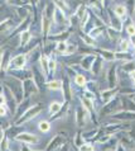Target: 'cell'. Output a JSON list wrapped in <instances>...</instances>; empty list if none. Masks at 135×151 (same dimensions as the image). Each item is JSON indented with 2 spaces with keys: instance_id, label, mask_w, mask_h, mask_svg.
<instances>
[{
  "instance_id": "1",
  "label": "cell",
  "mask_w": 135,
  "mask_h": 151,
  "mask_svg": "<svg viewBox=\"0 0 135 151\" xmlns=\"http://www.w3.org/2000/svg\"><path fill=\"white\" fill-rule=\"evenodd\" d=\"M42 111H43V104H42V103L32 104V106L29 107L28 109L19 117V118L14 119V126H18V127H20V126H23L25 123L31 122V121H33L36 117H38V116L41 114Z\"/></svg>"
},
{
  "instance_id": "2",
  "label": "cell",
  "mask_w": 135,
  "mask_h": 151,
  "mask_svg": "<svg viewBox=\"0 0 135 151\" xmlns=\"http://www.w3.org/2000/svg\"><path fill=\"white\" fill-rule=\"evenodd\" d=\"M106 84L107 88L119 86V64L117 61L111 62L110 68L106 69Z\"/></svg>"
},
{
  "instance_id": "3",
  "label": "cell",
  "mask_w": 135,
  "mask_h": 151,
  "mask_svg": "<svg viewBox=\"0 0 135 151\" xmlns=\"http://www.w3.org/2000/svg\"><path fill=\"white\" fill-rule=\"evenodd\" d=\"M75 121H76V126L80 129H85L87 127V124L91 122L90 119V113H88L81 104L77 106L75 111Z\"/></svg>"
},
{
  "instance_id": "4",
  "label": "cell",
  "mask_w": 135,
  "mask_h": 151,
  "mask_svg": "<svg viewBox=\"0 0 135 151\" xmlns=\"http://www.w3.org/2000/svg\"><path fill=\"white\" fill-rule=\"evenodd\" d=\"M119 107H121V102H120V95H117L116 98H114L109 103L104 104V106L100 108V111L97 112V114H99V117H105V116L110 117L115 112L120 111Z\"/></svg>"
},
{
  "instance_id": "5",
  "label": "cell",
  "mask_w": 135,
  "mask_h": 151,
  "mask_svg": "<svg viewBox=\"0 0 135 151\" xmlns=\"http://www.w3.org/2000/svg\"><path fill=\"white\" fill-rule=\"evenodd\" d=\"M32 79L34 80L36 85L38 86V90L42 91L45 88V81H47V78H45V75L42 73V70L39 69V65L36 64L32 66Z\"/></svg>"
},
{
  "instance_id": "6",
  "label": "cell",
  "mask_w": 135,
  "mask_h": 151,
  "mask_svg": "<svg viewBox=\"0 0 135 151\" xmlns=\"http://www.w3.org/2000/svg\"><path fill=\"white\" fill-rule=\"evenodd\" d=\"M10 51L9 50H4L3 51V55L1 58H0V81H4L5 78L8 76V70H9V66H10Z\"/></svg>"
},
{
  "instance_id": "7",
  "label": "cell",
  "mask_w": 135,
  "mask_h": 151,
  "mask_svg": "<svg viewBox=\"0 0 135 151\" xmlns=\"http://www.w3.org/2000/svg\"><path fill=\"white\" fill-rule=\"evenodd\" d=\"M14 140L18 142H22V144H25V145H29V146H36L39 142V137L31 132H20L14 136Z\"/></svg>"
},
{
  "instance_id": "8",
  "label": "cell",
  "mask_w": 135,
  "mask_h": 151,
  "mask_svg": "<svg viewBox=\"0 0 135 151\" xmlns=\"http://www.w3.org/2000/svg\"><path fill=\"white\" fill-rule=\"evenodd\" d=\"M62 95H63V100L66 102H72L73 99V91H72V86H71V79L68 78V75L63 74L62 76Z\"/></svg>"
},
{
  "instance_id": "9",
  "label": "cell",
  "mask_w": 135,
  "mask_h": 151,
  "mask_svg": "<svg viewBox=\"0 0 135 151\" xmlns=\"http://www.w3.org/2000/svg\"><path fill=\"white\" fill-rule=\"evenodd\" d=\"M42 55H43V47H42V42H39L36 47H33L29 50V52L27 53V61L29 65H36L39 62Z\"/></svg>"
},
{
  "instance_id": "10",
  "label": "cell",
  "mask_w": 135,
  "mask_h": 151,
  "mask_svg": "<svg viewBox=\"0 0 135 151\" xmlns=\"http://www.w3.org/2000/svg\"><path fill=\"white\" fill-rule=\"evenodd\" d=\"M22 88H23L24 99H29V98H32V95H36V94L39 93L38 86L36 85V83H34V80H33L32 78L22 81Z\"/></svg>"
},
{
  "instance_id": "11",
  "label": "cell",
  "mask_w": 135,
  "mask_h": 151,
  "mask_svg": "<svg viewBox=\"0 0 135 151\" xmlns=\"http://www.w3.org/2000/svg\"><path fill=\"white\" fill-rule=\"evenodd\" d=\"M65 136H66V135H65L63 132L54 135L52 138H50V141L47 144V146H45V151H54V150L60 149L61 146H63V145L66 144V142H68Z\"/></svg>"
},
{
  "instance_id": "12",
  "label": "cell",
  "mask_w": 135,
  "mask_h": 151,
  "mask_svg": "<svg viewBox=\"0 0 135 151\" xmlns=\"http://www.w3.org/2000/svg\"><path fill=\"white\" fill-rule=\"evenodd\" d=\"M119 94H120V86H116V88H106V89L99 91V96H100V100L102 102V104L109 103L114 98H116Z\"/></svg>"
},
{
  "instance_id": "13",
  "label": "cell",
  "mask_w": 135,
  "mask_h": 151,
  "mask_svg": "<svg viewBox=\"0 0 135 151\" xmlns=\"http://www.w3.org/2000/svg\"><path fill=\"white\" fill-rule=\"evenodd\" d=\"M110 118L114 121H117V122H131V121H135V112L120 109L115 112L114 114H111Z\"/></svg>"
},
{
  "instance_id": "14",
  "label": "cell",
  "mask_w": 135,
  "mask_h": 151,
  "mask_svg": "<svg viewBox=\"0 0 135 151\" xmlns=\"http://www.w3.org/2000/svg\"><path fill=\"white\" fill-rule=\"evenodd\" d=\"M106 14H107V26L115 28L116 31H120V32L123 31V26H124L123 20H121L117 15L114 14V12L111 10L110 6L106 8Z\"/></svg>"
},
{
  "instance_id": "15",
  "label": "cell",
  "mask_w": 135,
  "mask_h": 151,
  "mask_svg": "<svg viewBox=\"0 0 135 151\" xmlns=\"http://www.w3.org/2000/svg\"><path fill=\"white\" fill-rule=\"evenodd\" d=\"M27 64H28V61H27V53H18V55H15V56L11 57L9 69H14V70L25 69Z\"/></svg>"
},
{
  "instance_id": "16",
  "label": "cell",
  "mask_w": 135,
  "mask_h": 151,
  "mask_svg": "<svg viewBox=\"0 0 135 151\" xmlns=\"http://www.w3.org/2000/svg\"><path fill=\"white\" fill-rule=\"evenodd\" d=\"M94 51H95V55L100 56L104 61L110 62V64L115 62V51H111V50L105 48V47H96L94 48Z\"/></svg>"
},
{
  "instance_id": "17",
  "label": "cell",
  "mask_w": 135,
  "mask_h": 151,
  "mask_svg": "<svg viewBox=\"0 0 135 151\" xmlns=\"http://www.w3.org/2000/svg\"><path fill=\"white\" fill-rule=\"evenodd\" d=\"M96 56L97 55H94V53H91V55H83L78 61V68L83 71H90Z\"/></svg>"
},
{
  "instance_id": "18",
  "label": "cell",
  "mask_w": 135,
  "mask_h": 151,
  "mask_svg": "<svg viewBox=\"0 0 135 151\" xmlns=\"http://www.w3.org/2000/svg\"><path fill=\"white\" fill-rule=\"evenodd\" d=\"M70 107H71V103L63 100V104H62L61 109L58 111L54 116L49 117V121L50 122H56V121H60V119H65L67 117V113H68V111H70Z\"/></svg>"
},
{
  "instance_id": "19",
  "label": "cell",
  "mask_w": 135,
  "mask_h": 151,
  "mask_svg": "<svg viewBox=\"0 0 135 151\" xmlns=\"http://www.w3.org/2000/svg\"><path fill=\"white\" fill-rule=\"evenodd\" d=\"M110 8L114 12V14L117 15L121 20H123V23L126 22V19L129 18V14H128V9H126L125 4H114V5Z\"/></svg>"
},
{
  "instance_id": "20",
  "label": "cell",
  "mask_w": 135,
  "mask_h": 151,
  "mask_svg": "<svg viewBox=\"0 0 135 151\" xmlns=\"http://www.w3.org/2000/svg\"><path fill=\"white\" fill-rule=\"evenodd\" d=\"M32 38H33V33L31 31V28L25 29V31H23V32H20L19 33V45H18V47L19 48H25L29 43H31Z\"/></svg>"
},
{
  "instance_id": "21",
  "label": "cell",
  "mask_w": 135,
  "mask_h": 151,
  "mask_svg": "<svg viewBox=\"0 0 135 151\" xmlns=\"http://www.w3.org/2000/svg\"><path fill=\"white\" fill-rule=\"evenodd\" d=\"M104 64H105V61L102 60V58H101L100 56H96L94 64H92V68L90 70V74L92 75V76H95V78L100 76L101 73L104 71Z\"/></svg>"
},
{
  "instance_id": "22",
  "label": "cell",
  "mask_w": 135,
  "mask_h": 151,
  "mask_svg": "<svg viewBox=\"0 0 135 151\" xmlns=\"http://www.w3.org/2000/svg\"><path fill=\"white\" fill-rule=\"evenodd\" d=\"M78 36H80V40L83 42V45L87 46V47H91V48L100 47V46H99V41H96L95 38H92L91 36H88L87 33L81 31V29L78 31Z\"/></svg>"
},
{
  "instance_id": "23",
  "label": "cell",
  "mask_w": 135,
  "mask_h": 151,
  "mask_svg": "<svg viewBox=\"0 0 135 151\" xmlns=\"http://www.w3.org/2000/svg\"><path fill=\"white\" fill-rule=\"evenodd\" d=\"M58 69V60L56 57V53H52L49 56V61H48V80L49 79H53V76L56 75Z\"/></svg>"
},
{
  "instance_id": "24",
  "label": "cell",
  "mask_w": 135,
  "mask_h": 151,
  "mask_svg": "<svg viewBox=\"0 0 135 151\" xmlns=\"http://www.w3.org/2000/svg\"><path fill=\"white\" fill-rule=\"evenodd\" d=\"M18 24H15L14 19L9 17V18H5L3 22H0V33H8L10 32L11 29H14Z\"/></svg>"
},
{
  "instance_id": "25",
  "label": "cell",
  "mask_w": 135,
  "mask_h": 151,
  "mask_svg": "<svg viewBox=\"0 0 135 151\" xmlns=\"http://www.w3.org/2000/svg\"><path fill=\"white\" fill-rule=\"evenodd\" d=\"M120 102H121V109L135 112V102L129 95H120Z\"/></svg>"
},
{
  "instance_id": "26",
  "label": "cell",
  "mask_w": 135,
  "mask_h": 151,
  "mask_svg": "<svg viewBox=\"0 0 135 151\" xmlns=\"http://www.w3.org/2000/svg\"><path fill=\"white\" fill-rule=\"evenodd\" d=\"M106 28L107 27H100V26H96L91 29L90 32L87 33L88 36H91L92 38H95L96 41H99L100 38H102L104 36H106Z\"/></svg>"
},
{
  "instance_id": "27",
  "label": "cell",
  "mask_w": 135,
  "mask_h": 151,
  "mask_svg": "<svg viewBox=\"0 0 135 151\" xmlns=\"http://www.w3.org/2000/svg\"><path fill=\"white\" fill-rule=\"evenodd\" d=\"M45 89L52 90V91H58L62 89V79H49L45 81Z\"/></svg>"
},
{
  "instance_id": "28",
  "label": "cell",
  "mask_w": 135,
  "mask_h": 151,
  "mask_svg": "<svg viewBox=\"0 0 135 151\" xmlns=\"http://www.w3.org/2000/svg\"><path fill=\"white\" fill-rule=\"evenodd\" d=\"M106 36H107V38L109 41H111V42H119L120 38H121V32L120 31H116L115 28H112L110 26H107L106 28Z\"/></svg>"
},
{
  "instance_id": "29",
  "label": "cell",
  "mask_w": 135,
  "mask_h": 151,
  "mask_svg": "<svg viewBox=\"0 0 135 151\" xmlns=\"http://www.w3.org/2000/svg\"><path fill=\"white\" fill-rule=\"evenodd\" d=\"M135 56L131 52H121V51H115V61L117 62H126L134 60Z\"/></svg>"
},
{
  "instance_id": "30",
  "label": "cell",
  "mask_w": 135,
  "mask_h": 151,
  "mask_svg": "<svg viewBox=\"0 0 135 151\" xmlns=\"http://www.w3.org/2000/svg\"><path fill=\"white\" fill-rule=\"evenodd\" d=\"M32 104H31V98L29 99H24L23 102H20L19 104H18V108H16V112H15V116H14V119H16V118H19L20 116L23 114V113L28 109L29 107H31Z\"/></svg>"
},
{
  "instance_id": "31",
  "label": "cell",
  "mask_w": 135,
  "mask_h": 151,
  "mask_svg": "<svg viewBox=\"0 0 135 151\" xmlns=\"http://www.w3.org/2000/svg\"><path fill=\"white\" fill-rule=\"evenodd\" d=\"M87 81H88L87 76H86L85 74H82V73H77V74L75 75V78H73L75 85L78 86V88H81V89H85Z\"/></svg>"
},
{
  "instance_id": "32",
  "label": "cell",
  "mask_w": 135,
  "mask_h": 151,
  "mask_svg": "<svg viewBox=\"0 0 135 151\" xmlns=\"http://www.w3.org/2000/svg\"><path fill=\"white\" fill-rule=\"evenodd\" d=\"M88 6H87V4H78L77 8H76V10H75V15L77 17V19H78V22H81V20L85 18V15L88 13Z\"/></svg>"
},
{
  "instance_id": "33",
  "label": "cell",
  "mask_w": 135,
  "mask_h": 151,
  "mask_svg": "<svg viewBox=\"0 0 135 151\" xmlns=\"http://www.w3.org/2000/svg\"><path fill=\"white\" fill-rule=\"evenodd\" d=\"M99 131H100L99 127H94L91 129H87V131L82 129V136H83V138H85V141H92L97 137Z\"/></svg>"
},
{
  "instance_id": "34",
  "label": "cell",
  "mask_w": 135,
  "mask_h": 151,
  "mask_svg": "<svg viewBox=\"0 0 135 151\" xmlns=\"http://www.w3.org/2000/svg\"><path fill=\"white\" fill-rule=\"evenodd\" d=\"M67 46L68 42L67 41H58L54 43V53H58L61 56H65V53L67 51Z\"/></svg>"
},
{
  "instance_id": "35",
  "label": "cell",
  "mask_w": 135,
  "mask_h": 151,
  "mask_svg": "<svg viewBox=\"0 0 135 151\" xmlns=\"http://www.w3.org/2000/svg\"><path fill=\"white\" fill-rule=\"evenodd\" d=\"M48 61H49V56L43 53L41 57L39 62H38V65H39V69L42 70V73L45 75V78H48Z\"/></svg>"
},
{
  "instance_id": "36",
  "label": "cell",
  "mask_w": 135,
  "mask_h": 151,
  "mask_svg": "<svg viewBox=\"0 0 135 151\" xmlns=\"http://www.w3.org/2000/svg\"><path fill=\"white\" fill-rule=\"evenodd\" d=\"M53 4H54V6L57 8V9H60L62 10L63 13H66L67 15L70 14V4L66 1V0H50Z\"/></svg>"
},
{
  "instance_id": "37",
  "label": "cell",
  "mask_w": 135,
  "mask_h": 151,
  "mask_svg": "<svg viewBox=\"0 0 135 151\" xmlns=\"http://www.w3.org/2000/svg\"><path fill=\"white\" fill-rule=\"evenodd\" d=\"M130 48H131V43H130V40L129 38H123L121 37L119 43H117V51H121V52H129Z\"/></svg>"
},
{
  "instance_id": "38",
  "label": "cell",
  "mask_w": 135,
  "mask_h": 151,
  "mask_svg": "<svg viewBox=\"0 0 135 151\" xmlns=\"http://www.w3.org/2000/svg\"><path fill=\"white\" fill-rule=\"evenodd\" d=\"M85 142L86 141H85V138H83V136H82V129L75 133V137L72 140V146H75V147H76V151H78V147L82 144H85Z\"/></svg>"
},
{
  "instance_id": "39",
  "label": "cell",
  "mask_w": 135,
  "mask_h": 151,
  "mask_svg": "<svg viewBox=\"0 0 135 151\" xmlns=\"http://www.w3.org/2000/svg\"><path fill=\"white\" fill-rule=\"evenodd\" d=\"M52 128V122L48 119H42L38 122V129L42 132V133H48Z\"/></svg>"
},
{
  "instance_id": "40",
  "label": "cell",
  "mask_w": 135,
  "mask_h": 151,
  "mask_svg": "<svg viewBox=\"0 0 135 151\" xmlns=\"http://www.w3.org/2000/svg\"><path fill=\"white\" fill-rule=\"evenodd\" d=\"M120 70L123 71L124 74H130L131 71L135 70V58L131 61H126V62H123V65L120 66Z\"/></svg>"
},
{
  "instance_id": "41",
  "label": "cell",
  "mask_w": 135,
  "mask_h": 151,
  "mask_svg": "<svg viewBox=\"0 0 135 151\" xmlns=\"http://www.w3.org/2000/svg\"><path fill=\"white\" fill-rule=\"evenodd\" d=\"M62 104H63V102H57V100H54V102L50 103L48 106V116L52 117V116L56 114V113L61 109Z\"/></svg>"
},
{
  "instance_id": "42",
  "label": "cell",
  "mask_w": 135,
  "mask_h": 151,
  "mask_svg": "<svg viewBox=\"0 0 135 151\" xmlns=\"http://www.w3.org/2000/svg\"><path fill=\"white\" fill-rule=\"evenodd\" d=\"M125 32H126V35H128L129 37L135 35V23H134L133 18H130V17H129L128 19H126V24H125Z\"/></svg>"
},
{
  "instance_id": "43",
  "label": "cell",
  "mask_w": 135,
  "mask_h": 151,
  "mask_svg": "<svg viewBox=\"0 0 135 151\" xmlns=\"http://www.w3.org/2000/svg\"><path fill=\"white\" fill-rule=\"evenodd\" d=\"M125 6H126V9H128L129 17L133 18L134 14H135V0H126Z\"/></svg>"
},
{
  "instance_id": "44",
  "label": "cell",
  "mask_w": 135,
  "mask_h": 151,
  "mask_svg": "<svg viewBox=\"0 0 135 151\" xmlns=\"http://www.w3.org/2000/svg\"><path fill=\"white\" fill-rule=\"evenodd\" d=\"M82 96H85V98H87V99H90V100H92V102H97V94L96 93H92V91H90V90H87V89H83V91H82Z\"/></svg>"
},
{
  "instance_id": "45",
  "label": "cell",
  "mask_w": 135,
  "mask_h": 151,
  "mask_svg": "<svg viewBox=\"0 0 135 151\" xmlns=\"http://www.w3.org/2000/svg\"><path fill=\"white\" fill-rule=\"evenodd\" d=\"M78 51V46H76L75 43H68V46H67V51L65 53V57L67 56H72L75 55L76 52Z\"/></svg>"
},
{
  "instance_id": "46",
  "label": "cell",
  "mask_w": 135,
  "mask_h": 151,
  "mask_svg": "<svg viewBox=\"0 0 135 151\" xmlns=\"http://www.w3.org/2000/svg\"><path fill=\"white\" fill-rule=\"evenodd\" d=\"M78 151H95V145L91 141H86L78 147Z\"/></svg>"
},
{
  "instance_id": "47",
  "label": "cell",
  "mask_w": 135,
  "mask_h": 151,
  "mask_svg": "<svg viewBox=\"0 0 135 151\" xmlns=\"http://www.w3.org/2000/svg\"><path fill=\"white\" fill-rule=\"evenodd\" d=\"M8 146H9V138L4 136V138L0 141V151H8Z\"/></svg>"
},
{
  "instance_id": "48",
  "label": "cell",
  "mask_w": 135,
  "mask_h": 151,
  "mask_svg": "<svg viewBox=\"0 0 135 151\" xmlns=\"http://www.w3.org/2000/svg\"><path fill=\"white\" fill-rule=\"evenodd\" d=\"M8 113H9V111H8V107L5 106V104H4V106H0V118L6 117Z\"/></svg>"
},
{
  "instance_id": "49",
  "label": "cell",
  "mask_w": 135,
  "mask_h": 151,
  "mask_svg": "<svg viewBox=\"0 0 135 151\" xmlns=\"http://www.w3.org/2000/svg\"><path fill=\"white\" fill-rule=\"evenodd\" d=\"M128 136H129L130 140H131L135 144V127H131L129 129V131H128Z\"/></svg>"
},
{
  "instance_id": "50",
  "label": "cell",
  "mask_w": 135,
  "mask_h": 151,
  "mask_svg": "<svg viewBox=\"0 0 135 151\" xmlns=\"http://www.w3.org/2000/svg\"><path fill=\"white\" fill-rule=\"evenodd\" d=\"M54 151H70V144H68V142H66L63 146H61L60 149H57V150H54Z\"/></svg>"
},
{
  "instance_id": "51",
  "label": "cell",
  "mask_w": 135,
  "mask_h": 151,
  "mask_svg": "<svg viewBox=\"0 0 135 151\" xmlns=\"http://www.w3.org/2000/svg\"><path fill=\"white\" fill-rule=\"evenodd\" d=\"M27 3L29 4V5H32V6H39L41 0H27Z\"/></svg>"
},
{
  "instance_id": "52",
  "label": "cell",
  "mask_w": 135,
  "mask_h": 151,
  "mask_svg": "<svg viewBox=\"0 0 135 151\" xmlns=\"http://www.w3.org/2000/svg\"><path fill=\"white\" fill-rule=\"evenodd\" d=\"M114 151H126V147H125V146H124L123 144H120V142H119V144H117V146L115 147V150H114Z\"/></svg>"
},
{
  "instance_id": "53",
  "label": "cell",
  "mask_w": 135,
  "mask_h": 151,
  "mask_svg": "<svg viewBox=\"0 0 135 151\" xmlns=\"http://www.w3.org/2000/svg\"><path fill=\"white\" fill-rule=\"evenodd\" d=\"M4 104H5V94L0 91V106H4Z\"/></svg>"
},
{
  "instance_id": "54",
  "label": "cell",
  "mask_w": 135,
  "mask_h": 151,
  "mask_svg": "<svg viewBox=\"0 0 135 151\" xmlns=\"http://www.w3.org/2000/svg\"><path fill=\"white\" fill-rule=\"evenodd\" d=\"M129 40H130V43H131V47L134 48V52H135V35H134V36H130V37H129Z\"/></svg>"
},
{
  "instance_id": "55",
  "label": "cell",
  "mask_w": 135,
  "mask_h": 151,
  "mask_svg": "<svg viewBox=\"0 0 135 151\" xmlns=\"http://www.w3.org/2000/svg\"><path fill=\"white\" fill-rule=\"evenodd\" d=\"M20 151H32V147H31L29 145L23 144V146H22V149H20Z\"/></svg>"
},
{
  "instance_id": "56",
  "label": "cell",
  "mask_w": 135,
  "mask_h": 151,
  "mask_svg": "<svg viewBox=\"0 0 135 151\" xmlns=\"http://www.w3.org/2000/svg\"><path fill=\"white\" fill-rule=\"evenodd\" d=\"M128 76H129L130 80L134 81V80H135V70H134V71H131V73H130V74H128Z\"/></svg>"
},
{
  "instance_id": "57",
  "label": "cell",
  "mask_w": 135,
  "mask_h": 151,
  "mask_svg": "<svg viewBox=\"0 0 135 151\" xmlns=\"http://www.w3.org/2000/svg\"><path fill=\"white\" fill-rule=\"evenodd\" d=\"M4 136H5V129H4L3 127H0V141L4 138Z\"/></svg>"
},
{
  "instance_id": "58",
  "label": "cell",
  "mask_w": 135,
  "mask_h": 151,
  "mask_svg": "<svg viewBox=\"0 0 135 151\" xmlns=\"http://www.w3.org/2000/svg\"><path fill=\"white\" fill-rule=\"evenodd\" d=\"M129 96H130V98H131V99L134 100V102H135V93H131V94H129Z\"/></svg>"
},
{
  "instance_id": "59",
  "label": "cell",
  "mask_w": 135,
  "mask_h": 151,
  "mask_svg": "<svg viewBox=\"0 0 135 151\" xmlns=\"http://www.w3.org/2000/svg\"><path fill=\"white\" fill-rule=\"evenodd\" d=\"M0 91H3V83L0 81Z\"/></svg>"
},
{
  "instance_id": "60",
  "label": "cell",
  "mask_w": 135,
  "mask_h": 151,
  "mask_svg": "<svg viewBox=\"0 0 135 151\" xmlns=\"http://www.w3.org/2000/svg\"><path fill=\"white\" fill-rule=\"evenodd\" d=\"M1 55H3V51H1V47H0V58H1Z\"/></svg>"
},
{
  "instance_id": "61",
  "label": "cell",
  "mask_w": 135,
  "mask_h": 151,
  "mask_svg": "<svg viewBox=\"0 0 135 151\" xmlns=\"http://www.w3.org/2000/svg\"><path fill=\"white\" fill-rule=\"evenodd\" d=\"M32 151H45V150H33L32 149Z\"/></svg>"
},
{
  "instance_id": "62",
  "label": "cell",
  "mask_w": 135,
  "mask_h": 151,
  "mask_svg": "<svg viewBox=\"0 0 135 151\" xmlns=\"http://www.w3.org/2000/svg\"><path fill=\"white\" fill-rule=\"evenodd\" d=\"M133 20H134V23H135V14H134V17H133Z\"/></svg>"
},
{
  "instance_id": "63",
  "label": "cell",
  "mask_w": 135,
  "mask_h": 151,
  "mask_svg": "<svg viewBox=\"0 0 135 151\" xmlns=\"http://www.w3.org/2000/svg\"><path fill=\"white\" fill-rule=\"evenodd\" d=\"M8 151H10V150H8Z\"/></svg>"
}]
</instances>
